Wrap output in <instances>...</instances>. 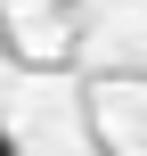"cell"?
Segmentation results:
<instances>
[{"instance_id":"1","label":"cell","mask_w":147,"mask_h":156,"mask_svg":"<svg viewBox=\"0 0 147 156\" xmlns=\"http://www.w3.org/2000/svg\"><path fill=\"white\" fill-rule=\"evenodd\" d=\"M0 156H8V123H0Z\"/></svg>"}]
</instances>
